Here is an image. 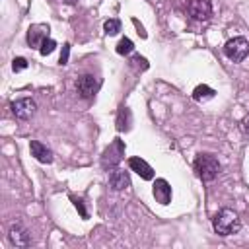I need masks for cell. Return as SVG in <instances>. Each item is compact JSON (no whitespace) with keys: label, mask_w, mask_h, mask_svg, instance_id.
<instances>
[{"label":"cell","mask_w":249,"mask_h":249,"mask_svg":"<svg viewBox=\"0 0 249 249\" xmlns=\"http://www.w3.org/2000/svg\"><path fill=\"white\" fill-rule=\"evenodd\" d=\"M10 109H12V115L18 121H29L37 111V103L31 97H19V99L12 101Z\"/></svg>","instance_id":"277c9868"},{"label":"cell","mask_w":249,"mask_h":249,"mask_svg":"<svg viewBox=\"0 0 249 249\" xmlns=\"http://www.w3.org/2000/svg\"><path fill=\"white\" fill-rule=\"evenodd\" d=\"M130 123H132V113L128 107H121L119 109V115H117V128L123 132V130H128L130 128Z\"/></svg>","instance_id":"9a60e30c"},{"label":"cell","mask_w":249,"mask_h":249,"mask_svg":"<svg viewBox=\"0 0 249 249\" xmlns=\"http://www.w3.org/2000/svg\"><path fill=\"white\" fill-rule=\"evenodd\" d=\"M76 89H78V93L82 95V97H93L95 93H97V89H99V80L95 78V76H91V74H84V76H80L78 78V82H76Z\"/></svg>","instance_id":"52a82bcc"},{"label":"cell","mask_w":249,"mask_h":249,"mask_svg":"<svg viewBox=\"0 0 249 249\" xmlns=\"http://www.w3.org/2000/svg\"><path fill=\"white\" fill-rule=\"evenodd\" d=\"M64 2H66V4H74L76 0H64Z\"/></svg>","instance_id":"603a6c76"},{"label":"cell","mask_w":249,"mask_h":249,"mask_svg":"<svg viewBox=\"0 0 249 249\" xmlns=\"http://www.w3.org/2000/svg\"><path fill=\"white\" fill-rule=\"evenodd\" d=\"M132 51H134V43H132L128 37H123V39L119 41V45H117V53L124 56V54H130Z\"/></svg>","instance_id":"2e32d148"},{"label":"cell","mask_w":249,"mask_h":249,"mask_svg":"<svg viewBox=\"0 0 249 249\" xmlns=\"http://www.w3.org/2000/svg\"><path fill=\"white\" fill-rule=\"evenodd\" d=\"M103 29H105V33H107V35H117V33L121 31V21H119L117 18H111V19H107V21H105Z\"/></svg>","instance_id":"e0dca14e"},{"label":"cell","mask_w":249,"mask_h":249,"mask_svg":"<svg viewBox=\"0 0 249 249\" xmlns=\"http://www.w3.org/2000/svg\"><path fill=\"white\" fill-rule=\"evenodd\" d=\"M187 14L195 21H208L212 18V2L210 0H189Z\"/></svg>","instance_id":"5b68a950"},{"label":"cell","mask_w":249,"mask_h":249,"mask_svg":"<svg viewBox=\"0 0 249 249\" xmlns=\"http://www.w3.org/2000/svg\"><path fill=\"white\" fill-rule=\"evenodd\" d=\"M8 239H10V243H12L14 247H27V245L31 243L29 231H27L19 222H16V224L10 226V230H8Z\"/></svg>","instance_id":"ba28073f"},{"label":"cell","mask_w":249,"mask_h":249,"mask_svg":"<svg viewBox=\"0 0 249 249\" xmlns=\"http://www.w3.org/2000/svg\"><path fill=\"white\" fill-rule=\"evenodd\" d=\"M54 49H56V41H54V39H51V37H47V39L41 43V47H39V53H41L43 56H47V54H51Z\"/></svg>","instance_id":"ac0fdd59"},{"label":"cell","mask_w":249,"mask_h":249,"mask_svg":"<svg viewBox=\"0 0 249 249\" xmlns=\"http://www.w3.org/2000/svg\"><path fill=\"white\" fill-rule=\"evenodd\" d=\"M68 53H70V45L66 43V45H64V49H62V54H60V60H58L60 64H66V62H68Z\"/></svg>","instance_id":"ffe728a7"},{"label":"cell","mask_w":249,"mask_h":249,"mask_svg":"<svg viewBox=\"0 0 249 249\" xmlns=\"http://www.w3.org/2000/svg\"><path fill=\"white\" fill-rule=\"evenodd\" d=\"M212 226H214V231L222 237H228V235H233L241 230V220L237 216L235 210L231 208H222L216 212V216L212 218Z\"/></svg>","instance_id":"6da1fadb"},{"label":"cell","mask_w":249,"mask_h":249,"mask_svg":"<svg viewBox=\"0 0 249 249\" xmlns=\"http://www.w3.org/2000/svg\"><path fill=\"white\" fill-rule=\"evenodd\" d=\"M25 68H27V60H25L23 56H18V58L12 60V70H14V72H21V70H25Z\"/></svg>","instance_id":"d6986e66"},{"label":"cell","mask_w":249,"mask_h":249,"mask_svg":"<svg viewBox=\"0 0 249 249\" xmlns=\"http://www.w3.org/2000/svg\"><path fill=\"white\" fill-rule=\"evenodd\" d=\"M152 193H154L156 202H160V204H169L171 202V185L165 179H156L154 187H152Z\"/></svg>","instance_id":"8fae6325"},{"label":"cell","mask_w":249,"mask_h":249,"mask_svg":"<svg viewBox=\"0 0 249 249\" xmlns=\"http://www.w3.org/2000/svg\"><path fill=\"white\" fill-rule=\"evenodd\" d=\"M128 167H130V171L138 173V175H140L142 179H146V181L154 179V169H152V165H150L148 161H144L142 158H138V156H134V158L128 160Z\"/></svg>","instance_id":"7c38bea8"},{"label":"cell","mask_w":249,"mask_h":249,"mask_svg":"<svg viewBox=\"0 0 249 249\" xmlns=\"http://www.w3.org/2000/svg\"><path fill=\"white\" fill-rule=\"evenodd\" d=\"M224 54L231 62H243L249 54V41L245 37H233L224 45Z\"/></svg>","instance_id":"3957f363"},{"label":"cell","mask_w":249,"mask_h":249,"mask_svg":"<svg viewBox=\"0 0 249 249\" xmlns=\"http://www.w3.org/2000/svg\"><path fill=\"white\" fill-rule=\"evenodd\" d=\"M74 200V206L80 210V214H82V218H88V212H86V208H84V204H82V200H78V198H72Z\"/></svg>","instance_id":"44dd1931"},{"label":"cell","mask_w":249,"mask_h":249,"mask_svg":"<svg viewBox=\"0 0 249 249\" xmlns=\"http://www.w3.org/2000/svg\"><path fill=\"white\" fill-rule=\"evenodd\" d=\"M109 185H111V189H115V191L126 189V187L130 185V175H128V171H124V169H111V173H109Z\"/></svg>","instance_id":"4fadbf2b"},{"label":"cell","mask_w":249,"mask_h":249,"mask_svg":"<svg viewBox=\"0 0 249 249\" xmlns=\"http://www.w3.org/2000/svg\"><path fill=\"white\" fill-rule=\"evenodd\" d=\"M49 23H33L27 29V45L29 47H41V43L49 37Z\"/></svg>","instance_id":"9c48e42d"},{"label":"cell","mask_w":249,"mask_h":249,"mask_svg":"<svg viewBox=\"0 0 249 249\" xmlns=\"http://www.w3.org/2000/svg\"><path fill=\"white\" fill-rule=\"evenodd\" d=\"M214 95H216V91H214L210 86H206V84H200V86H196V88L193 89V99L198 101V103H204V101L212 99Z\"/></svg>","instance_id":"5bb4252c"},{"label":"cell","mask_w":249,"mask_h":249,"mask_svg":"<svg viewBox=\"0 0 249 249\" xmlns=\"http://www.w3.org/2000/svg\"><path fill=\"white\" fill-rule=\"evenodd\" d=\"M243 132H245V134H249V117L243 121Z\"/></svg>","instance_id":"7402d4cb"},{"label":"cell","mask_w":249,"mask_h":249,"mask_svg":"<svg viewBox=\"0 0 249 249\" xmlns=\"http://www.w3.org/2000/svg\"><path fill=\"white\" fill-rule=\"evenodd\" d=\"M123 156H124V144H123L119 138H115L113 144L103 152L101 165H103V167H115V165L123 160Z\"/></svg>","instance_id":"8992f818"},{"label":"cell","mask_w":249,"mask_h":249,"mask_svg":"<svg viewBox=\"0 0 249 249\" xmlns=\"http://www.w3.org/2000/svg\"><path fill=\"white\" fill-rule=\"evenodd\" d=\"M29 150H31V156H33L37 161H41V163H53V160H54L53 150H51L47 144L39 142V140H31V142H29Z\"/></svg>","instance_id":"30bf717a"},{"label":"cell","mask_w":249,"mask_h":249,"mask_svg":"<svg viewBox=\"0 0 249 249\" xmlns=\"http://www.w3.org/2000/svg\"><path fill=\"white\" fill-rule=\"evenodd\" d=\"M193 167H195L196 175H198L202 181H212V179H216L218 173H220V169H222L218 158H216L214 154H206V152H204V154H198V156L195 158Z\"/></svg>","instance_id":"7a4b0ae2"}]
</instances>
